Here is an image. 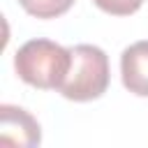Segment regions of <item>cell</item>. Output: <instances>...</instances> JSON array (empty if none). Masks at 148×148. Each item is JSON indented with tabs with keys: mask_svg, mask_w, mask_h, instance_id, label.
<instances>
[{
	"mask_svg": "<svg viewBox=\"0 0 148 148\" xmlns=\"http://www.w3.org/2000/svg\"><path fill=\"white\" fill-rule=\"evenodd\" d=\"M72 51L69 72L58 88L62 97L72 102H90L106 92L109 88V58L95 44H79Z\"/></svg>",
	"mask_w": 148,
	"mask_h": 148,
	"instance_id": "cell-2",
	"label": "cell"
},
{
	"mask_svg": "<svg viewBox=\"0 0 148 148\" xmlns=\"http://www.w3.org/2000/svg\"><path fill=\"white\" fill-rule=\"evenodd\" d=\"M72 65V51L51 39H30L14 56L18 79L32 88H60Z\"/></svg>",
	"mask_w": 148,
	"mask_h": 148,
	"instance_id": "cell-1",
	"label": "cell"
},
{
	"mask_svg": "<svg viewBox=\"0 0 148 148\" xmlns=\"http://www.w3.org/2000/svg\"><path fill=\"white\" fill-rule=\"evenodd\" d=\"M123 86L139 97H148V39L134 42L120 56Z\"/></svg>",
	"mask_w": 148,
	"mask_h": 148,
	"instance_id": "cell-4",
	"label": "cell"
},
{
	"mask_svg": "<svg viewBox=\"0 0 148 148\" xmlns=\"http://www.w3.org/2000/svg\"><path fill=\"white\" fill-rule=\"evenodd\" d=\"M92 2L111 16H130L143 5V0H92Z\"/></svg>",
	"mask_w": 148,
	"mask_h": 148,
	"instance_id": "cell-6",
	"label": "cell"
},
{
	"mask_svg": "<svg viewBox=\"0 0 148 148\" xmlns=\"http://www.w3.org/2000/svg\"><path fill=\"white\" fill-rule=\"evenodd\" d=\"M0 141L2 143H14V146H39L42 141V132H39V123L21 106H12V104H2L0 106Z\"/></svg>",
	"mask_w": 148,
	"mask_h": 148,
	"instance_id": "cell-3",
	"label": "cell"
},
{
	"mask_svg": "<svg viewBox=\"0 0 148 148\" xmlns=\"http://www.w3.org/2000/svg\"><path fill=\"white\" fill-rule=\"evenodd\" d=\"M18 5L35 18H56L69 12L74 0H18Z\"/></svg>",
	"mask_w": 148,
	"mask_h": 148,
	"instance_id": "cell-5",
	"label": "cell"
}]
</instances>
